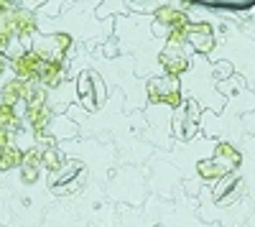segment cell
<instances>
[{"instance_id": "cell-1", "label": "cell", "mask_w": 255, "mask_h": 227, "mask_svg": "<svg viewBox=\"0 0 255 227\" xmlns=\"http://www.w3.org/2000/svg\"><path fill=\"white\" fill-rule=\"evenodd\" d=\"M148 97L151 102H166V105H181L179 100V77L163 74L148 82Z\"/></svg>"}, {"instance_id": "cell-2", "label": "cell", "mask_w": 255, "mask_h": 227, "mask_svg": "<svg viewBox=\"0 0 255 227\" xmlns=\"http://www.w3.org/2000/svg\"><path fill=\"white\" fill-rule=\"evenodd\" d=\"M77 95L82 97L84 108L95 110V108H100L102 102H105V95H108V92H105V85H102V79L97 74L84 72L79 77V82H77Z\"/></svg>"}, {"instance_id": "cell-3", "label": "cell", "mask_w": 255, "mask_h": 227, "mask_svg": "<svg viewBox=\"0 0 255 227\" xmlns=\"http://www.w3.org/2000/svg\"><path fill=\"white\" fill-rule=\"evenodd\" d=\"M69 36L64 33H56V36H46V38H38L36 46H33V54L41 59V61H51V64H59L61 56L67 54L69 49Z\"/></svg>"}, {"instance_id": "cell-4", "label": "cell", "mask_w": 255, "mask_h": 227, "mask_svg": "<svg viewBox=\"0 0 255 227\" xmlns=\"http://www.w3.org/2000/svg\"><path fill=\"white\" fill-rule=\"evenodd\" d=\"M161 64L166 67V72L171 77H179L186 67H189V59L181 49V33H174V38L166 44L163 54H161Z\"/></svg>"}, {"instance_id": "cell-5", "label": "cell", "mask_w": 255, "mask_h": 227, "mask_svg": "<svg viewBox=\"0 0 255 227\" xmlns=\"http://www.w3.org/2000/svg\"><path fill=\"white\" fill-rule=\"evenodd\" d=\"M171 128H174V135L181 140H189L197 133V105L194 102H184L181 110L176 113V120Z\"/></svg>"}, {"instance_id": "cell-6", "label": "cell", "mask_w": 255, "mask_h": 227, "mask_svg": "<svg viewBox=\"0 0 255 227\" xmlns=\"http://www.w3.org/2000/svg\"><path fill=\"white\" fill-rule=\"evenodd\" d=\"M197 51H209L212 49V28L207 23H197V26H186V36H184Z\"/></svg>"}, {"instance_id": "cell-7", "label": "cell", "mask_w": 255, "mask_h": 227, "mask_svg": "<svg viewBox=\"0 0 255 227\" xmlns=\"http://www.w3.org/2000/svg\"><path fill=\"white\" fill-rule=\"evenodd\" d=\"M212 161H215L225 174H230L232 169L240 166V153L232 148V146H227V143H220L217 151H215V158H212Z\"/></svg>"}, {"instance_id": "cell-8", "label": "cell", "mask_w": 255, "mask_h": 227, "mask_svg": "<svg viewBox=\"0 0 255 227\" xmlns=\"http://www.w3.org/2000/svg\"><path fill=\"white\" fill-rule=\"evenodd\" d=\"M41 166H44L51 176H56L64 166H67V161H64V156L51 146V148H41Z\"/></svg>"}, {"instance_id": "cell-9", "label": "cell", "mask_w": 255, "mask_h": 227, "mask_svg": "<svg viewBox=\"0 0 255 227\" xmlns=\"http://www.w3.org/2000/svg\"><path fill=\"white\" fill-rule=\"evenodd\" d=\"M238 187H240V179H238V176H232V174L222 176L220 184H217V189H215V199H217L220 204L232 202V192H238Z\"/></svg>"}, {"instance_id": "cell-10", "label": "cell", "mask_w": 255, "mask_h": 227, "mask_svg": "<svg viewBox=\"0 0 255 227\" xmlns=\"http://www.w3.org/2000/svg\"><path fill=\"white\" fill-rule=\"evenodd\" d=\"M23 163V153H20L13 143L8 146H0V171H8V169H15Z\"/></svg>"}, {"instance_id": "cell-11", "label": "cell", "mask_w": 255, "mask_h": 227, "mask_svg": "<svg viewBox=\"0 0 255 227\" xmlns=\"http://www.w3.org/2000/svg\"><path fill=\"white\" fill-rule=\"evenodd\" d=\"M197 169H199V176H202V179H209V181H212V179H217V181H220L222 176H227V174H225L212 158H209V161H199V166H197Z\"/></svg>"}, {"instance_id": "cell-12", "label": "cell", "mask_w": 255, "mask_h": 227, "mask_svg": "<svg viewBox=\"0 0 255 227\" xmlns=\"http://www.w3.org/2000/svg\"><path fill=\"white\" fill-rule=\"evenodd\" d=\"M3 69H5V59L0 56V74H3Z\"/></svg>"}]
</instances>
